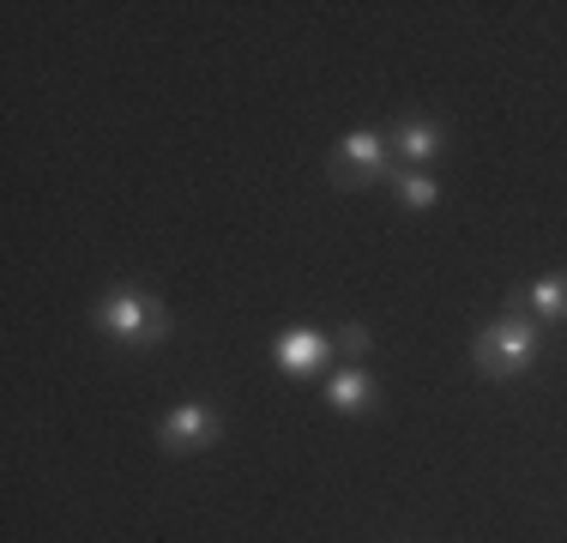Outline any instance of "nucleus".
Instances as JSON below:
<instances>
[{
	"label": "nucleus",
	"mask_w": 567,
	"mask_h": 543,
	"mask_svg": "<svg viewBox=\"0 0 567 543\" xmlns=\"http://www.w3.org/2000/svg\"><path fill=\"white\" fill-rule=\"evenodd\" d=\"M537 350H544L537 320L525 315V308H507L502 320H489L477 338H471V369L489 375V380H513V375H525L537 362Z\"/></svg>",
	"instance_id": "1"
},
{
	"label": "nucleus",
	"mask_w": 567,
	"mask_h": 543,
	"mask_svg": "<svg viewBox=\"0 0 567 543\" xmlns=\"http://www.w3.org/2000/svg\"><path fill=\"white\" fill-rule=\"evenodd\" d=\"M97 326L115 338V345H127V350H152V345H164V338L175 332L169 308L157 303L152 290H110L97 303Z\"/></svg>",
	"instance_id": "2"
},
{
	"label": "nucleus",
	"mask_w": 567,
	"mask_h": 543,
	"mask_svg": "<svg viewBox=\"0 0 567 543\" xmlns=\"http://www.w3.org/2000/svg\"><path fill=\"white\" fill-rule=\"evenodd\" d=\"M393 145H386V133H374V127H362V133H344L339 140V152L327 157V175H332V187H362V182H381L386 170H393Z\"/></svg>",
	"instance_id": "3"
},
{
	"label": "nucleus",
	"mask_w": 567,
	"mask_h": 543,
	"mask_svg": "<svg viewBox=\"0 0 567 543\" xmlns=\"http://www.w3.org/2000/svg\"><path fill=\"white\" fill-rule=\"evenodd\" d=\"M218 429H224V417L212 411L206 399H182V404L164 417L157 441H164V453H206V447L218 441Z\"/></svg>",
	"instance_id": "4"
},
{
	"label": "nucleus",
	"mask_w": 567,
	"mask_h": 543,
	"mask_svg": "<svg viewBox=\"0 0 567 543\" xmlns=\"http://www.w3.org/2000/svg\"><path fill=\"white\" fill-rule=\"evenodd\" d=\"M386 145L404 157V170H429V163L441 157V145H447V133H441L435 115H399L393 127H386Z\"/></svg>",
	"instance_id": "5"
},
{
	"label": "nucleus",
	"mask_w": 567,
	"mask_h": 543,
	"mask_svg": "<svg viewBox=\"0 0 567 543\" xmlns=\"http://www.w3.org/2000/svg\"><path fill=\"white\" fill-rule=\"evenodd\" d=\"M327 357H339V350H332V338L327 332H308V326L272 338V362H278L284 375H315V369H327Z\"/></svg>",
	"instance_id": "6"
},
{
	"label": "nucleus",
	"mask_w": 567,
	"mask_h": 543,
	"mask_svg": "<svg viewBox=\"0 0 567 543\" xmlns=\"http://www.w3.org/2000/svg\"><path fill=\"white\" fill-rule=\"evenodd\" d=\"M327 404H332V411H344V417L374 411V404H381V387H374V375L362 369V362H350L344 375L327 380Z\"/></svg>",
	"instance_id": "7"
},
{
	"label": "nucleus",
	"mask_w": 567,
	"mask_h": 543,
	"mask_svg": "<svg viewBox=\"0 0 567 543\" xmlns=\"http://www.w3.org/2000/svg\"><path fill=\"white\" fill-rule=\"evenodd\" d=\"M513 308H525L532 320H544V326H556V320H567V272H549V278H537L532 290H513L507 296Z\"/></svg>",
	"instance_id": "8"
},
{
	"label": "nucleus",
	"mask_w": 567,
	"mask_h": 543,
	"mask_svg": "<svg viewBox=\"0 0 567 543\" xmlns=\"http://www.w3.org/2000/svg\"><path fill=\"white\" fill-rule=\"evenodd\" d=\"M393 187H399V199H404V212H429L441 199V187H435V175L429 170H404V163H393Z\"/></svg>",
	"instance_id": "9"
},
{
	"label": "nucleus",
	"mask_w": 567,
	"mask_h": 543,
	"mask_svg": "<svg viewBox=\"0 0 567 543\" xmlns=\"http://www.w3.org/2000/svg\"><path fill=\"white\" fill-rule=\"evenodd\" d=\"M332 350H339V357H350V362H362V350H369V326H339V338H332Z\"/></svg>",
	"instance_id": "10"
}]
</instances>
